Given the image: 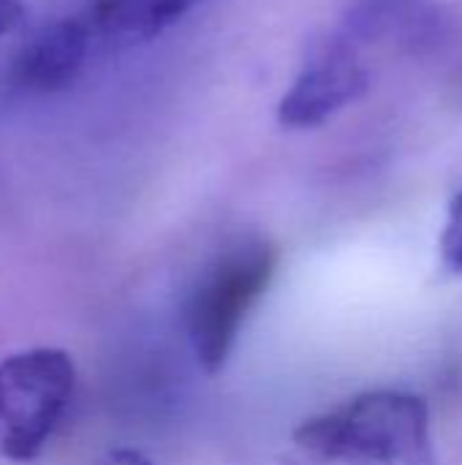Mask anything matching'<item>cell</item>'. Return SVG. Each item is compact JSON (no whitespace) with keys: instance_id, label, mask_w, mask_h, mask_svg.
Masks as SVG:
<instances>
[{"instance_id":"cell-6","label":"cell","mask_w":462,"mask_h":465,"mask_svg":"<svg viewBox=\"0 0 462 465\" xmlns=\"http://www.w3.org/2000/svg\"><path fill=\"white\" fill-rule=\"evenodd\" d=\"M202 0H95L84 16L95 44L131 46L158 38Z\"/></svg>"},{"instance_id":"cell-4","label":"cell","mask_w":462,"mask_h":465,"mask_svg":"<svg viewBox=\"0 0 462 465\" xmlns=\"http://www.w3.org/2000/svg\"><path fill=\"white\" fill-rule=\"evenodd\" d=\"M370 87V74L351 46H321L297 74L278 104V120L286 128H319L346 106L357 104Z\"/></svg>"},{"instance_id":"cell-3","label":"cell","mask_w":462,"mask_h":465,"mask_svg":"<svg viewBox=\"0 0 462 465\" xmlns=\"http://www.w3.org/2000/svg\"><path fill=\"white\" fill-rule=\"evenodd\" d=\"M76 390V368L63 349H25L0 360V455L35 460L60 428Z\"/></svg>"},{"instance_id":"cell-1","label":"cell","mask_w":462,"mask_h":465,"mask_svg":"<svg viewBox=\"0 0 462 465\" xmlns=\"http://www.w3.org/2000/svg\"><path fill=\"white\" fill-rule=\"evenodd\" d=\"M294 441L335 465H436L430 409L419 395L376 390L308 420Z\"/></svg>"},{"instance_id":"cell-5","label":"cell","mask_w":462,"mask_h":465,"mask_svg":"<svg viewBox=\"0 0 462 465\" xmlns=\"http://www.w3.org/2000/svg\"><path fill=\"white\" fill-rule=\"evenodd\" d=\"M95 46L84 14L54 19L16 52L11 60V82L30 93H60L79 79Z\"/></svg>"},{"instance_id":"cell-7","label":"cell","mask_w":462,"mask_h":465,"mask_svg":"<svg viewBox=\"0 0 462 465\" xmlns=\"http://www.w3.org/2000/svg\"><path fill=\"white\" fill-rule=\"evenodd\" d=\"M441 262L449 272H462V188L449 204V218L441 234Z\"/></svg>"},{"instance_id":"cell-9","label":"cell","mask_w":462,"mask_h":465,"mask_svg":"<svg viewBox=\"0 0 462 465\" xmlns=\"http://www.w3.org/2000/svg\"><path fill=\"white\" fill-rule=\"evenodd\" d=\"M101 465H152L150 458H144L142 452L136 450H128V447H117V450H109L103 455Z\"/></svg>"},{"instance_id":"cell-8","label":"cell","mask_w":462,"mask_h":465,"mask_svg":"<svg viewBox=\"0 0 462 465\" xmlns=\"http://www.w3.org/2000/svg\"><path fill=\"white\" fill-rule=\"evenodd\" d=\"M25 16V0H0V38L8 35Z\"/></svg>"},{"instance_id":"cell-2","label":"cell","mask_w":462,"mask_h":465,"mask_svg":"<svg viewBox=\"0 0 462 465\" xmlns=\"http://www.w3.org/2000/svg\"><path fill=\"white\" fill-rule=\"evenodd\" d=\"M275 267L278 251L259 237H245L226 245L199 275L185 305V330L207 373H218L231 357L248 313L275 278Z\"/></svg>"}]
</instances>
